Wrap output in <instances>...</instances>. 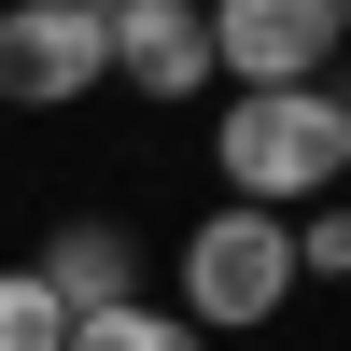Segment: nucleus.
Returning <instances> with one entry per match:
<instances>
[{"label": "nucleus", "mask_w": 351, "mask_h": 351, "mask_svg": "<svg viewBox=\"0 0 351 351\" xmlns=\"http://www.w3.org/2000/svg\"><path fill=\"white\" fill-rule=\"evenodd\" d=\"M337 211H351V183H337Z\"/></svg>", "instance_id": "13"}, {"label": "nucleus", "mask_w": 351, "mask_h": 351, "mask_svg": "<svg viewBox=\"0 0 351 351\" xmlns=\"http://www.w3.org/2000/svg\"><path fill=\"white\" fill-rule=\"evenodd\" d=\"M84 84H112V28L71 0H0V99L14 112H71Z\"/></svg>", "instance_id": "4"}, {"label": "nucleus", "mask_w": 351, "mask_h": 351, "mask_svg": "<svg viewBox=\"0 0 351 351\" xmlns=\"http://www.w3.org/2000/svg\"><path fill=\"white\" fill-rule=\"evenodd\" d=\"M112 84L127 99H197V84H225L211 71V14H183V0H112Z\"/></svg>", "instance_id": "5"}, {"label": "nucleus", "mask_w": 351, "mask_h": 351, "mask_svg": "<svg viewBox=\"0 0 351 351\" xmlns=\"http://www.w3.org/2000/svg\"><path fill=\"white\" fill-rule=\"evenodd\" d=\"M71 351H211L183 324V309H155V295H127V309H99V324H71Z\"/></svg>", "instance_id": "7"}, {"label": "nucleus", "mask_w": 351, "mask_h": 351, "mask_svg": "<svg viewBox=\"0 0 351 351\" xmlns=\"http://www.w3.org/2000/svg\"><path fill=\"white\" fill-rule=\"evenodd\" d=\"M28 281H43L71 324H99V309H127V295H141V239H127V225H99V211H71L43 253H28Z\"/></svg>", "instance_id": "6"}, {"label": "nucleus", "mask_w": 351, "mask_h": 351, "mask_svg": "<svg viewBox=\"0 0 351 351\" xmlns=\"http://www.w3.org/2000/svg\"><path fill=\"white\" fill-rule=\"evenodd\" d=\"M71 14H112V0H71Z\"/></svg>", "instance_id": "11"}, {"label": "nucleus", "mask_w": 351, "mask_h": 351, "mask_svg": "<svg viewBox=\"0 0 351 351\" xmlns=\"http://www.w3.org/2000/svg\"><path fill=\"white\" fill-rule=\"evenodd\" d=\"M295 281H351V211H295Z\"/></svg>", "instance_id": "9"}, {"label": "nucleus", "mask_w": 351, "mask_h": 351, "mask_svg": "<svg viewBox=\"0 0 351 351\" xmlns=\"http://www.w3.org/2000/svg\"><path fill=\"white\" fill-rule=\"evenodd\" d=\"M183 14H211V0H183Z\"/></svg>", "instance_id": "12"}, {"label": "nucleus", "mask_w": 351, "mask_h": 351, "mask_svg": "<svg viewBox=\"0 0 351 351\" xmlns=\"http://www.w3.org/2000/svg\"><path fill=\"white\" fill-rule=\"evenodd\" d=\"M337 99H351V43H337Z\"/></svg>", "instance_id": "10"}, {"label": "nucleus", "mask_w": 351, "mask_h": 351, "mask_svg": "<svg viewBox=\"0 0 351 351\" xmlns=\"http://www.w3.org/2000/svg\"><path fill=\"white\" fill-rule=\"evenodd\" d=\"M0 351H71V309H56L28 267H0Z\"/></svg>", "instance_id": "8"}, {"label": "nucleus", "mask_w": 351, "mask_h": 351, "mask_svg": "<svg viewBox=\"0 0 351 351\" xmlns=\"http://www.w3.org/2000/svg\"><path fill=\"white\" fill-rule=\"evenodd\" d=\"M337 43H351V0H211V71L239 99L267 84H337Z\"/></svg>", "instance_id": "3"}, {"label": "nucleus", "mask_w": 351, "mask_h": 351, "mask_svg": "<svg viewBox=\"0 0 351 351\" xmlns=\"http://www.w3.org/2000/svg\"><path fill=\"white\" fill-rule=\"evenodd\" d=\"M211 169L239 211H324V197L351 183V99L337 84H267V99H225L211 112Z\"/></svg>", "instance_id": "1"}, {"label": "nucleus", "mask_w": 351, "mask_h": 351, "mask_svg": "<svg viewBox=\"0 0 351 351\" xmlns=\"http://www.w3.org/2000/svg\"><path fill=\"white\" fill-rule=\"evenodd\" d=\"M169 281H183L169 309H183L197 337H253V324H281V309H295V225L225 197V211L183 225V267H169Z\"/></svg>", "instance_id": "2"}]
</instances>
